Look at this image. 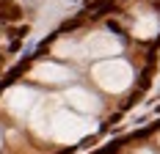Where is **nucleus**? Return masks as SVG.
<instances>
[{
    "mask_svg": "<svg viewBox=\"0 0 160 154\" xmlns=\"http://www.w3.org/2000/svg\"><path fill=\"white\" fill-rule=\"evenodd\" d=\"M94 77L99 80L102 88H108V91H122V88L130 83V69L124 66V63L113 61V63H102V66H97V69H94Z\"/></svg>",
    "mask_w": 160,
    "mask_h": 154,
    "instance_id": "nucleus-1",
    "label": "nucleus"
},
{
    "mask_svg": "<svg viewBox=\"0 0 160 154\" xmlns=\"http://www.w3.org/2000/svg\"><path fill=\"white\" fill-rule=\"evenodd\" d=\"M36 77L42 83H64V80H69V72H64L61 66L44 63V66H36Z\"/></svg>",
    "mask_w": 160,
    "mask_h": 154,
    "instance_id": "nucleus-3",
    "label": "nucleus"
},
{
    "mask_svg": "<svg viewBox=\"0 0 160 154\" xmlns=\"http://www.w3.org/2000/svg\"><path fill=\"white\" fill-rule=\"evenodd\" d=\"M66 99H69L75 108H80V110H94L97 108V99L91 96V94H86V91H69Z\"/></svg>",
    "mask_w": 160,
    "mask_h": 154,
    "instance_id": "nucleus-5",
    "label": "nucleus"
},
{
    "mask_svg": "<svg viewBox=\"0 0 160 154\" xmlns=\"http://www.w3.org/2000/svg\"><path fill=\"white\" fill-rule=\"evenodd\" d=\"M86 129H88V127L80 121V118L69 116V113H61V116L55 118V138L58 140H78Z\"/></svg>",
    "mask_w": 160,
    "mask_h": 154,
    "instance_id": "nucleus-2",
    "label": "nucleus"
},
{
    "mask_svg": "<svg viewBox=\"0 0 160 154\" xmlns=\"http://www.w3.org/2000/svg\"><path fill=\"white\" fill-rule=\"evenodd\" d=\"M8 108L14 110L17 116H19V113H25V110L31 108V94H28V91H22V88L11 91V94H8Z\"/></svg>",
    "mask_w": 160,
    "mask_h": 154,
    "instance_id": "nucleus-4",
    "label": "nucleus"
},
{
    "mask_svg": "<svg viewBox=\"0 0 160 154\" xmlns=\"http://www.w3.org/2000/svg\"><path fill=\"white\" fill-rule=\"evenodd\" d=\"M6 3H11V0H0V6H6Z\"/></svg>",
    "mask_w": 160,
    "mask_h": 154,
    "instance_id": "nucleus-7",
    "label": "nucleus"
},
{
    "mask_svg": "<svg viewBox=\"0 0 160 154\" xmlns=\"http://www.w3.org/2000/svg\"><path fill=\"white\" fill-rule=\"evenodd\" d=\"M22 17V11L17 8L14 3H6L3 8H0V19H6V22H11V19H19Z\"/></svg>",
    "mask_w": 160,
    "mask_h": 154,
    "instance_id": "nucleus-6",
    "label": "nucleus"
}]
</instances>
